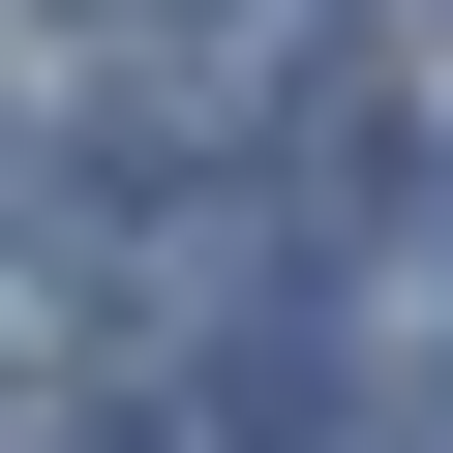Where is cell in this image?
Listing matches in <instances>:
<instances>
[]
</instances>
